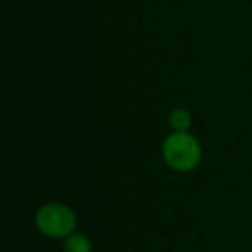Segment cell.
<instances>
[{"label":"cell","instance_id":"obj_1","mask_svg":"<svg viewBox=\"0 0 252 252\" xmlns=\"http://www.w3.org/2000/svg\"><path fill=\"white\" fill-rule=\"evenodd\" d=\"M162 159L175 171L190 173L200 164L202 147L189 131H173L162 142Z\"/></svg>","mask_w":252,"mask_h":252},{"label":"cell","instance_id":"obj_2","mask_svg":"<svg viewBox=\"0 0 252 252\" xmlns=\"http://www.w3.org/2000/svg\"><path fill=\"white\" fill-rule=\"evenodd\" d=\"M76 214L71 207L59 202H49L42 206L35 214V224L40 233L49 238H66L74 233Z\"/></svg>","mask_w":252,"mask_h":252},{"label":"cell","instance_id":"obj_3","mask_svg":"<svg viewBox=\"0 0 252 252\" xmlns=\"http://www.w3.org/2000/svg\"><path fill=\"white\" fill-rule=\"evenodd\" d=\"M64 252H92V242L88 240L87 235L71 233L69 237L64 238Z\"/></svg>","mask_w":252,"mask_h":252},{"label":"cell","instance_id":"obj_4","mask_svg":"<svg viewBox=\"0 0 252 252\" xmlns=\"http://www.w3.org/2000/svg\"><path fill=\"white\" fill-rule=\"evenodd\" d=\"M169 126L173 128V131H189V128L192 126V116L187 109H175L169 114Z\"/></svg>","mask_w":252,"mask_h":252}]
</instances>
